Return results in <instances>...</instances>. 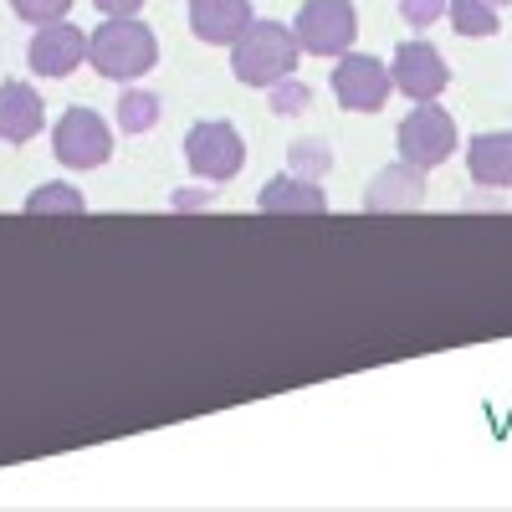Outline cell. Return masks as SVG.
I'll use <instances>...</instances> for the list:
<instances>
[{
  "instance_id": "obj_1",
  "label": "cell",
  "mask_w": 512,
  "mask_h": 512,
  "mask_svg": "<svg viewBox=\"0 0 512 512\" xmlns=\"http://www.w3.org/2000/svg\"><path fill=\"white\" fill-rule=\"evenodd\" d=\"M297 36L282 21H251L231 41V72L246 88H277L282 77H297Z\"/></svg>"
},
{
  "instance_id": "obj_2",
  "label": "cell",
  "mask_w": 512,
  "mask_h": 512,
  "mask_svg": "<svg viewBox=\"0 0 512 512\" xmlns=\"http://www.w3.org/2000/svg\"><path fill=\"white\" fill-rule=\"evenodd\" d=\"M88 62H93V72H103L113 82H139L159 62V41L139 16H108L88 36Z\"/></svg>"
},
{
  "instance_id": "obj_3",
  "label": "cell",
  "mask_w": 512,
  "mask_h": 512,
  "mask_svg": "<svg viewBox=\"0 0 512 512\" xmlns=\"http://www.w3.org/2000/svg\"><path fill=\"white\" fill-rule=\"evenodd\" d=\"M292 36H297V47H303L308 57H344V52H354V41H359L354 0H303Z\"/></svg>"
},
{
  "instance_id": "obj_4",
  "label": "cell",
  "mask_w": 512,
  "mask_h": 512,
  "mask_svg": "<svg viewBox=\"0 0 512 512\" xmlns=\"http://www.w3.org/2000/svg\"><path fill=\"white\" fill-rule=\"evenodd\" d=\"M395 144H400V159L415 164V169H441L451 154H456V118L431 98V103H415V113H405V123L395 128Z\"/></svg>"
},
{
  "instance_id": "obj_5",
  "label": "cell",
  "mask_w": 512,
  "mask_h": 512,
  "mask_svg": "<svg viewBox=\"0 0 512 512\" xmlns=\"http://www.w3.org/2000/svg\"><path fill=\"white\" fill-rule=\"evenodd\" d=\"M185 164L195 169L200 180H210V185L236 180L241 164H246V139H241V128L226 123V118L195 123L190 134H185Z\"/></svg>"
},
{
  "instance_id": "obj_6",
  "label": "cell",
  "mask_w": 512,
  "mask_h": 512,
  "mask_svg": "<svg viewBox=\"0 0 512 512\" xmlns=\"http://www.w3.org/2000/svg\"><path fill=\"white\" fill-rule=\"evenodd\" d=\"M395 93V77H390V62L379 57H364V52H344L333 67V98L344 103L349 113H379Z\"/></svg>"
},
{
  "instance_id": "obj_7",
  "label": "cell",
  "mask_w": 512,
  "mask_h": 512,
  "mask_svg": "<svg viewBox=\"0 0 512 512\" xmlns=\"http://www.w3.org/2000/svg\"><path fill=\"white\" fill-rule=\"evenodd\" d=\"M52 149L67 169H103L113 154V128L93 108H67L52 128Z\"/></svg>"
},
{
  "instance_id": "obj_8",
  "label": "cell",
  "mask_w": 512,
  "mask_h": 512,
  "mask_svg": "<svg viewBox=\"0 0 512 512\" xmlns=\"http://www.w3.org/2000/svg\"><path fill=\"white\" fill-rule=\"evenodd\" d=\"M390 77H395V93H405L410 103H431L451 88V67L431 41H400L390 57Z\"/></svg>"
},
{
  "instance_id": "obj_9",
  "label": "cell",
  "mask_w": 512,
  "mask_h": 512,
  "mask_svg": "<svg viewBox=\"0 0 512 512\" xmlns=\"http://www.w3.org/2000/svg\"><path fill=\"white\" fill-rule=\"evenodd\" d=\"M26 62H31L36 77H72L82 62H88V31L72 26V21H47L31 36Z\"/></svg>"
},
{
  "instance_id": "obj_10",
  "label": "cell",
  "mask_w": 512,
  "mask_h": 512,
  "mask_svg": "<svg viewBox=\"0 0 512 512\" xmlns=\"http://www.w3.org/2000/svg\"><path fill=\"white\" fill-rule=\"evenodd\" d=\"M420 205H425V169H415L405 159L379 169V175L369 180V190H364L369 216H395V210H420Z\"/></svg>"
},
{
  "instance_id": "obj_11",
  "label": "cell",
  "mask_w": 512,
  "mask_h": 512,
  "mask_svg": "<svg viewBox=\"0 0 512 512\" xmlns=\"http://www.w3.org/2000/svg\"><path fill=\"white\" fill-rule=\"evenodd\" d=\"M47 128V103L31 82H0V144H31Z\"/></svg>"
},
{
  "instance_id": "obj_12",
  "label": "cell",
  "mask_w": 512,
  "mask_h": 512,
  "mask_svg": "<svg viewBox=\"0 0 512 512\" xmlns=\"http://www.w3.org/2000/svg\"><path fill=\"white\" fill-rule=\"evenodd\" d=\"M256 210L262 216H323L328 210V195L318 180H303V175H272L262 185V195H256Z\"/></svg>"
},
{
  "instance_id": "obj_13",
  "label": "cell",
  "mask_w": 512,
  "mask_h": 512,
  "mask_svg": "<svg viewBox=\"0 0 512 512\" xmlns=\"http://www.w3.org/2000/svg\"><path fill=\"white\" fill-rule=\"evenodd\" d=\"M251 26V0H190V31L205 47H231Z\"/></svg>"
},
{
  "instance_id": "obj_14",
  "label": "cell",
  "mask_w": 512,
  "mask_h": 512,
  "mask_svg": "<svg viewBox=\"0 0 512 512\" xmlns=\"http://www.w3.org/2000/svg\"><path fill=\"white\" fill-rule=\"evenodd\" d=\"M466 169L482 190H512V134H477L466 144Z\"/></svg>"
},
{
  "instance_id": "obj_15",
  "label": "cell",
  "mask_w": 512,
  "mask_h": 512,
  "mask_svg": "<svg viewBox=\"0 0 512 512\" xmlns=\"http://www.w3.org/2000/svg\"><path fill=\"white\" fill-rule=\"evenodd\" d=\"M88 200H82L72 185H41L26 195V216H82Z\"/></svg>"
},
{
  "instance_id": "obj_16",
  "label": "cell",
  "mask_w": 512,
  "mask_h": 512,
  "mask_svg": "<svg viewBox=\"0 0 512 512\" xmlns=\"http://www.w3.org/2000/svg\"><path fill=\"white\" fill-rule=\"evenodd\" d=\"M154 123H159V98L144 93V88H123V98H118V128L123 134H149Z\"/></svg>"
},
{
  "instance_id": "obj_17",
  "label": "cell",
  "mask_w": 512,
  "mask_h": 512,
  "mask_svg": "<svg viewBox=\"0 0 512 512\" xmlns=\"http://www.w3.org/2000/svg\"><path fill=\"white\" fill-rule=\"evenodd\" d=\"M287 169H292V175H303V180H323L333 169V149L323 139H292L287 144Z\"/></svg>"
},
{
  "instance_id": "obj_18",
  "label": "cell",
  "mask_w": 512,
  "mask_h": 512,
  "mask_svg": "<svg viewBox=\"0 0 512 512\" xmlns=\"http://www.w3.org/2000/svg\"><path fill=\"white\" fill-rule=\"evenodd\" d=\"M446 16L461 36H477V41L497 31V11L487 6V0H446Z\"/></svg>"
},
{
  "instance_id": "obj_19",
  "label": "cell",
  "mask_w": 512,
  "mask_h": 512,
  "mask_svg": "<svg viewBox=\"0 0 512 512\" xmlns=\"http://www.w3.org/2000/svg\"><path fill=\"white\" fill-rule=\"evenodd\" d=\"M267 103H272L277 118H297V113L313 108V88H308V82H297V77H282L277 88H267Z\"/></svg>"
},
{
  "instance_id": "obj_20",
  "label": "cell",
  "mask_w": 512,
  "mask_h": 512,
  "mask_svg": "<svg viewBox=\"0 0 512 512\" xmlns=\"http://www.w3.org/2000/svg\"><path fill=\"white\" fill-rule=\"evenodd\" d=\"M11 11L31 26H47V21H67L72 0H11Z\"/></svg>"
},
{
  "instance_id": "obj_21",
  "label": "cell",
  "mask_w": 512,
  "mask_h": 512,
  "mask_svg": "<svg viewBox=\"0 0 512 512\" xmlns=\"http://www.w3.org/2000/svg\"><path fill=\"white\" fill-rule=\"evenodd\" d=\"M400 16H405L410 31H425L446 16V0H400Z\"/></svg>"
},
{
  "instance_id": "obj_22",
  "label": "cell",
  "mask_w": 512,
  "mask_h": 512,
  "mask_svg": "<svg viewBox=\"0 0 512 512\" xmlns=\"http://www.w3.org/2000/svg\"><path fill=\"white\" fill-rule=\"evenodd\" d=\"M216 205V195H205V190H175L169 195V210H210Z\"/></svg>"
},
{
  "instance_id": "obj_23",
  "label": "cell",
  "mask_w": 512,
  "mask_h": 512,
  "mask_svg": "<svg viewBox=\"0 0 512 512\" xmlns=\"http://www.w3.org/2000/svg\"><path fill=\"white\" fill-rule=\"evenodd\" d=\"M93 6H98L103 16H139L149 0H93Z\"/></svg>"
},
{
  "instance_id": "obj_24",
  "label": "cell",
  "mask_w": 512,
  "mask_h": 512,
  "mask_svg": "<svg viewBox=\"0 0 512 512\" xmlns=\"http://www.w3.org/2000/svg\"><path fill=\"white\" fill-rule=\"evenodd\" d=\"M487 6H492V11H507V6H512V0H487Z\"/></svg>"
}]
</instances>
